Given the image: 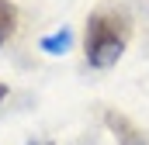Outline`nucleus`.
<instances>
[{"instance_id": "nucleus-6", "label": "nucleus", "mask_w": 149, "mask_h": 145, "mask_svg": "<svg viewBox=\"0 0 149 145\" xmlns=\"http://www.w3.org/2000/svg\"><path fill=\"white\" fill-rule=\"evenodd\" d=\"M45 145H52V142H45Z\"/></svg>"}, {"instance_id": "nucleus-5", "label": "nucleus", "mask_w": 149, "mask_h": 145, "mask_svg": "<svg viewBox=\"0 0 149 145\" xmlns=\"http://www.w3.org/2000/svg\"><path fill=\"white\" fill-rule=\"evenodd\" d=\"M3 97H7V86H3V83H0V100H3Z\"/></svg>"}, {"instance_id": "nucleus-2", "label": "nucleus", "mask_w": 149, "mask_h": 145, "mask_svg": "<svg viewBox=\"0 0 149 145\" xmlns=\"http://www.w3.org/2000/svg\"><path fill=\"white\" fill-rule=\"evenodd\" d=\"M104 124L114 131L118 145H149V135L135 124V121H128L125 114H118V110H108V114H104Z\"/></svg>"}, {"instance_id": "nucleus-3", "label": "nucleus", "mask_w": 149, "mask_h": 145, "mask_svg": "<svg viewBox=\"0 0 149 145\" xmlns=\"http://www.w3.org/2000/svg\"><path fill=\"white\" fill-rule=\"evenodd\" d=\"M17 31V7L10 0H0V45H7Z\"/></svg>"}, {"instance_id": "nucleus-1", "label": "nucleus", "mask_w": 149, "mask_h": 145, "mask_svg": "<svg viewBox=\"0 0 149 145\" xmlns=\"http://www.w3.org/2000/svg\"><path fill=\"white\" fill-rule=\"evenodd\" d=\"M132 35V24L125 14L118 10H97L90 14L87 21V31H83V52H87V62L94 69H108L121 59L125 45Z\"/></svg>"}, {"instance_id": "nucleus-4", "label": "nucleus", "mask_w": 149, "mask_h": 145, "mask_svg": "<svg viewBox=\"0 0 149 145\" xmlns=\"http://www.w3.org/2000/svg\"><path fill=\"white\" fill-rule=\"evenodd\" d=\"M38 45H42V52H49V55H63V52L73 45V31H70V28H59V31L45 35Z\"/></svg>"}]
</instances>
